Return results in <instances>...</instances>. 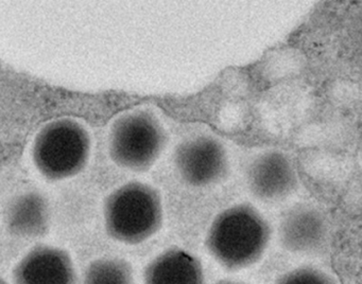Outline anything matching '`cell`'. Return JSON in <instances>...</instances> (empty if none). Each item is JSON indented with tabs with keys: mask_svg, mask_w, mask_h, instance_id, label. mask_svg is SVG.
<instances>
[{
	"mask_svg": "<svg viewBox=\"0 0 362 284\" xmlns=\"http://www.w3.org/2000/svg\"><path fill=\"white\" fill-rule=\"evenodd\" d=\"M270 241V227L249 205H237L219 214L207 232L209 254L224 268H247L264 256Z\"/></svg>",
	"mask_w": 362,
	"mask_h": 284,
	"instance_id": "cell-1",
	"label": "cell"
},
{
	"mask_svg": "<svg viewBox=\"0 0 362 284\" xmlns=\"http://www.w3.org/2000/svg\"><path fill=\"white\" fill-rule=\"evenodd\" d=\"M103 215L110 237L136 245L153 237L162 227V199L149 184L128 182L107 196Z\"/></svg>",
	"mask_w": 362,
	"mask_h": 284,
	"instance_id": "cell-2",
	"label": "cell"
},
{
	"mask_svg": "<svg viewBox=\"0 0 362 284\" xmlns=\"http://www.w3.org/2000/svg\"><path fill=\"white\" fill-rule=\"evenodd\" d=\"M90 136L83 124L62 118L46 123L31 148L37 171L49 180H63L78 175L88 165Z\"/></svg>",
	"mask_w": 362,
	"mask_h": 284,
	"instance_id": "cell-3",
	"label": "cell"
},
{
	"mask_svg": "<svg viewBox=\"0 0 362 284\" xmlns=\"http://www.w3.org/2000/svg\"><path fill=\"white\" fill-rule=\"evenodd\" d=\"M165 135L156 117L146 110H132L118 117L109 133L112 160L131 171L150 169L160 156Z\"/></svg>",
	"mask_w": 362,
	"mask_h": 284,
	"instance_id": "cell-4",
	"label": "cell"
},
{
	"mask_svg": "<svg viewBox=\"0 0 362 284\" xmlns=\"http://www.w3.org/2000/svg\"><path fill=\"white\" fill-rule=\"evenodd\" d=\"M175 165L184 182L204 187L219 182L226 175L228 161L221 144L209 137H199L177 148Z\"/></svg>",
	"mask_w": 362,
	"mask_h": 284,
	"instance_id": "cell-5",
	"label": "cell"
},
{
	"mask_svg": "<svg viewBox=\"0 0 362 284\" xmlns=\"http://www.w3.org/2000/svg\"><path fill=\"white\" fill-rule=\"evenodd\" d=\"M13 282L14 284H75V266L66 250L56 246H37L16 264Z\"/></svg>",
	"mask_w": 362,
	"mask_h": 284,
	"instance_id": "cell-6",
	"label": "cell"
},
{
	"mask_svg": "<svg viewBox=\"0 0 362 284\" xmlns=\"http://www.w3.org/2000/svg\"><path fill=\"white\" fill-rule=\"evenodd\" d=\"M250 190L264 201L279 199L292 192L296 172L290 161L279 153L262 155L254 161L247 175Z\"/></svg>",
	"mask_w": 362,
	"mask_h": 284,
	"instance_id": "cell-7",
	"label": "cell"
},
{
	"mask_svg": "<svg viewBox=\"0 0 362 284\" xmlns=\"http://www.w3.org/2000/svg\"><path fill=\"white\" fill-rule=\"evenodd\" d=\"M202 264L180 248H170L148 263L144 284H204Z\"/></svg>",
	"mask_w": 362,
	"mask_h": 284,
	"instance_id": "cell-8",
	"label": "cell"
},
{
	"mask_svg": "<svg viewBox=\"0 0 362 284\" xmlns=\"http://www.w3.org/2000/svg\"><path fill=\"white\" fill-rule=\"evenodd\" d=\"M49 220V205L39 192L18 195L6 208V227L16 237H42L47 232Z\"/></svg>",
	"mask_w": 362,
	"mask_h": 284,
	"instance_id": "cell-9",
	"label": "cell"
},
{
	"mask_svg": "<svg viewBox=\"0 0 362 284\" xmlns=\"http://www.w3.org/2000/svg\"><path fill=\"white\" fill-rule=\"evenodd\" d=\"M325 233V223L320 212L309 207L293 208L281 223V241L289 252H311L322 245Z\"/></svg>",
	"mask_w": 362,
	"mask_h": 284,
	"instance_id": "cell-10",
	"label": "cell"
},
{
	"mask_svg": "<svg viewBox=\"0 0 362 284\" xmlns=\"http://www.w3.org/2000/svg\"><path fill=\"white\" fill-rule=\"evenodd\" d=\"M81 284H134L132 266L124 259H98L88 265Z\"/></svg>",
	"mask_w": 362,
	"mask_h": 284,
	"instance_id": "cell-11",
	"label": "cell"
},
{
	"mask_svg": "<svg viewBox=\"0 0 362 284\" xmlns=\"http://www.w3.org/2000/svg\"><path fill=\"white\" fill-rule=\"evenodd\" d=\"M275 284H337V281L322 269L302 266L284 273Z\"/></svg>",
	"mask_w": 362,
	"mask_h": 284,
	"instance_id": "cell-12",
	"label": "cell"
},
{
	"mask_svg": "<svg viewBox=\"0 0 362 284\" xmlns=\"http://www.w3.org/2000/svg\"><path fill=\"white\" fill-rule=\"evenodd\" d=\"M216 284H247L243 281H235V280H220Z\"/></svg>",
	"mask_w": 362,
	"mask_h": 284,
	"instance_id": "cell-13",
	"label": "cell"
},
{
	"mask_svg": "<svg viewBox=\"0 0 362 284\" xmlns=\"http://www.w3.org/2000/svg\"><path fill=\"white\" fill-rule=\"evenodd\" d=\"M0 284H7V282H6L3 278H0Z\"/></svg>",
	"mask_w": 362,
	"mask_h": 284,
	"instance_id": "cell-14",
	"label": "cell"
}]
</instances>
